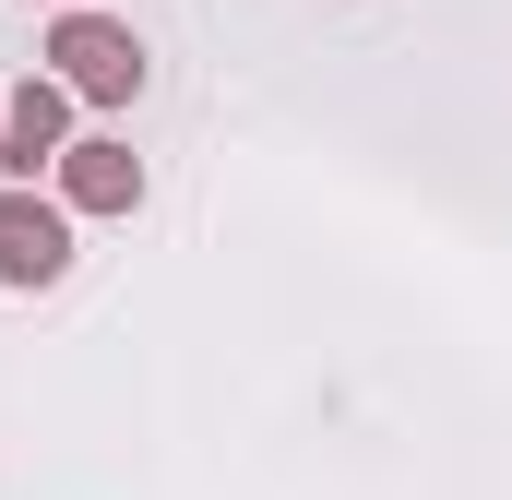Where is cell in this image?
I'll return each instance as SVG.
<instances>
[{"label":"cell","mask_w":512,"mask_h":500,"mask_svg":"<svg viewBox=\"0 0 512 500\" xmlns=\"http://www.w3.org/2000/svg\"><path fill=\"white\" fill-rule=\"evenodd\" d=\"M0 143H12L0 167H36V155L60 143V84H24V96H12V120H0Z\"/></svg>","instance_id":"3"},{"label":"cell","mask_w":512,"mask_h":500,"mask_svg":"<svg viewBox=\"0 0 512 500\" xmlns=\"http://www.w3.org/2000/svg\"><path fill=\"white\" fill-rule=\"evenodd\" d=\"M72 191H84V203H131V155L120 143H84V155H72Z\"/></svg>","instance_id":"4"},{"label":"cell","mask_w":512,"mask_h":500,"mask_svg":"<svg viewBox=\"0 0 512 500\" xmlns=\"http://www.w3.org/2000/svg\"><path fill=\"white\" fill-rule=\"evenodd\" d=\"M60 262H72V239H60L48 203H0V274H12V286H48Z\"/></svg>","instance_id":"2"},{"label":"cell","mask_w":512,"mask_h":500,"mask_svg":"<svg viewBox=\"0 0 512 500\" xmlns=\"http://www.w3.org/2000/svg\"><path fill=\"white\" fill-rule=\"evenodd\" d=\"M60 60H72L84 96H131V84H143V48H131L120 24H60Z\"/></svg>","instance_id":"1"}]
</instances>
